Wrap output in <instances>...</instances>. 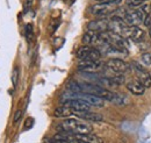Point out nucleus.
I'll return each mask as SVG.
<instances>
[{"mask_svg":"<svg viewBox=\"0 0 151 143\" xmlns=\"http://www.w3.org/2000/svg\"><path fill=\"white\" fill-rule=\"evenodd\" d=\"M59 131H69L73 134H90L92 133V127L78 119H68L62 125L58 126Z\"/></svg>","mask_w":151,"mask_h":143,"instance_id":"obj_1","label":"nucleus"},{"mask_svg":"<svg viewBox=\"0 0 151 143\" xmlns=\"http://www.w3.org/2000/svg\"><path fill=\"white\" fill-rule=\"evenodd\" d=\"M117 4H112V2H101V4H98V5H94L91 7V13L95 15V17H100V18H106L108 15H112L114 14L119 8L116 6Z\"/></svg>","mask_w":151,"mask_h":143,"instance_id":"obj_2","label":"nucleus"},{"mask_svg":"<svg viewBox=\"0 0 151 143\" xmlns=\"http://www.w3.org/2000/svg\"><path fill=\"white\" fill-rule=\"evenodd\" d=\"M105 65L112 71L117 73H127L132 70V65L120 58H111L105 63Z\"/></svg>","mask_w":151,"mask_h":143,"instance_id":"obj_3","label":"nucleus"},{"mask_svg":"<svg viewBox=\"0 0 151 143\" xmlns=\"http://www.w3.org/2000/svg\"><path fill=\"white\" fill-rule=\"evenodd\" d=\"M105 66L104 63H101L100 61H90V59H80L79 64H78V70L81 72H98L102 70Z\"/></svg>","mask_w":151,"mask_h":143,"instance_id":"obj_4","label":"nucleus"},{"mask_svg":"<svg viewBox=\"0 0 151 143\" xmlns=\"http://www.w3.org/2000/svg\"><path fill=\"white\" fill-rule=\"evenodd\" d=\"M144 17L145 15L142 9H132V11H126L123 20L128 26H138L143 22Z\"/></svg>","mask_w":151,"mask_h":143,"instance_id":"obj_5","label":"nucleus"},{"mask_svg":"<svg viewBox=\"0 0 151 143\" xmlns=\"http://www.w3.org/2000/svg\"><path fill=\"white\" fill-rule=\"evenodd\" d=\"M132 68H134V71L136 72V74H137L138 80L143 84V86L145 89L151 87V76L150 73L145 70V68L142 64L137 63V62H132Z\"/></svg>","mask_w":151,"mask_h":143,"instance_id":"obj_6","label":"nucleus"},{"mask_svg":"<svg viewBox=\"0 0 151 143\" xmlns=\"http://www.w3.org/2000/svg\"><path fill=\"white\" fill-rule=\"evenodd\" d=\"M63 105H66L73 109V112H80V110H90L92 105H90L87 101L80 99V98H71L62 101Z\"/></svg>","mask_w":151,"mask_h":143,"instance_id":"obj_7","label":"nucleus"},{"mask_svg":"<svg viewBox=\"0 0 151 143\" xmlns=\"http://www.w3.org/2000/svg\"><path fill=\"white\" fill-rule=\"evenodd\" d=\"M108 27H109V20H107V19L93 20V21L88 22V25H87V29L95 32V33L106 32V30H108Z\"/></svg>","mask_w":151,"mask_h":143,"instance_id":"obj_8","label":"nucleus"},{"mask_svg":"<svg viewBox=\"0 0 151 143\" xmlns=\"http://www.w3.org/2000/svg\"><path fill=\"white\" fill-rule=\"evenodd\" d=\"M73 115L83 119V120H88V121H102L104 116L101 114H98L91 110H80V112H73Z\"/></svg>","mask_w":151,"mask_h":143,"instance_id":"obj_9","label":"nucleus"},{"mask_svg":"<svg viewBox=\"0 0 151 143\" xmlns=\"http://www.w3.org/2000/svg\"><path fill=\"white\" fill-rule=\"evenodd\" d=\"M127 89L135 95H142L145 92V87L139 80H130L127 83Z\"/></svg>","mask_w":151,"mask_h":143,"instance_id":"obj_10","label":"nucleus"},{"mask_svg":"<svg viewBox=\"0 0 151 143\" xmlns=\"http://www.w3.org/2000/svg\"><path fill=\"white\" fill-rule=\"evenodd\" d=\"M144 36H145V33H144V30H143V29L138 28L137 26H132L130 35H129V37L132 38L134 42H136V43L142 42V41H143V38H144Z\"/></svg>","mask_w":151,"mask_h":143,"instance_id":"obj_11","label":"nucleus"},{"mask_svg":"<svg viewBox=\"0 0 151 143\" xmlns=\"http://www.w3.org/2000/svg\"><path fill=\"white\" fill-rule=\"evenodd\" d=\"M54 115L56 118H69V116L73 115V109L66 106V105H63V106H59L55 109Z\"/></svg>","mask_w":151,"mask_h":143,"instance_id":"obj_12","label":"nucleus"},{"mask_svg":"<svg viewBox=\"0 0 151 143\" xmlns=\"http://www.w3.org/2000/svg\"><path fill=\"white\" fill-rule=\"evenodd\" d=\"M96 36H98V33L95 32H92V30H88L86 32L84 36H83V43L90 46V44H94L95 40H96Z\"/></svg>","mask_w":151,"mask_h":143,"instance_id":"obj_13","label":"nucleus"},{"mask_svg":"<svg viewBox=\"0 0 151 143\" xmlns=\"http://www.w3.org/2000/svg\"><path fill=\"white\" fill-rule=\"evenodd\" d=\"M112 101H113L115 105H119V106H124V105H127V104L129 103V100H128V98H127L126 95H123V94H117V93H115L114 99Z\"/></svg>","mask_w":151,"mask_h":143,"instance_id":"obj_14","label":"nucleus"},{"mask_svg":"<svg viewBox=\"0 0 151 143\" xmlns=\"http://www.w3.org/2000/svg\"><path fill=\"white\" fill-rule=\"evenodd\" d=\"M90 51H91V47L87 46V44H85V46H83V47H80V48L78 49V51H77V57H78L79 59H85V58L87 57V55H88Z\"/></svg>","mask_w":151,"mask_h":143,"instance_id":"obj_15","label":"nucleus"},{"mask_svg":"<svg viewBox=\"0 0 151 143\" xmlns=\"http://www.w3.org/2000/svg\"><path fill=\"white\" fill-rule=\"evenodd\" d=\"M68 90L70 92H73V93H80L81 92V86H80V83L76 82V80H71L69 84H68Z\"/></svg>","mask_w":151,"mask_h":143,"instance_id":"obj_16","label":"nucleus"},{"mask_svg":"<svg viewBox=\"0 0 151 143\" xmlns=\"http://www.w3.org/2000/svg\"><path fill=\"white\" fill-rule=\"evenodd\" d=\"M141 61L143 62V65H151V53H144L141 56Z\"/></svg>","mask_w":151,"mask_h":143,"instance_id":"obj_17","label":"nucleus"},{"mask_svg":"<svg viewBox=\"0 0 151 143\" xmlns=\"http://www.w3.org/2000/svg\"><path fill=\"white\" fill-rule=\"evenodd\" d=\"M145 0H127V6L129 8H136L137 6L142 5Z\"/></svg>","mask_w":151,"mask_h":143,"instance_id":"obj_18","label":"nucleus"},{"mask_svg":"<svg viewBox=\"0 0 151 143\" xmlns=\"http://www.w3.org/2000/svg\"><path fill=\"white\" fill-rule=\"evenodd\" d=\"M26 37L28 41H32V38H33V25H30V23H28L26 26Z\"/></svg>","mask_w":151,"mask_h":143,"instance_id":"obj_19","label":"nucleus"},{"mask_svg":"<svg viewBox=\"0 0 151 143\" xmlns=\"http://www.w3.org/2000/svg\"><path fill=\"white\" fill-rule=\"evenodd\" d=\"M18 79H19V69L15 68V69L13 70V72H12V83H13L14 86H17Z\"/></svg>","mask_w":151,"mask_h":143,"instance_id":"obj_20","label":"nucleus"},{"mask_svg":"<svg viewBox=\"0 0 151 143\" xmlns=\"http://www.w3.org/2000/svg\"><path fill=\"white\" fill-rule=\"evenodd\" d=\"M143 22H144V26H145V27L150 28V27H151V12H150V13H148V14L144 17Z\"/></svg>","mask_w":151,"mask_h":143,"instance_id":"obj_21","label":"nucleus"},{"mask_svg":"<svg viewBox=\"0 0 151 143\" xmlns=\"http://www.w3.org/2000/svg\"><path fill=\"white\" fill-rule=\"evenodd\" d=\"M34 124V120H33V118H29V119H27V121H26V124H24V127H26V129H29Z\"/></svg>","mask_w":151,"mask_h":143,"instance_id":"obj_22","label":"nucleus"},{"mask_svg":"<svg viewBox=\"0 0 151 143\" xmlns=\"http://www.w3.org/2000/svg\"><path fill=\"white\" fill-rule=\"evenodd\" d=\"M21 115H22V112H21V110H17V113H15V115H14V124H17V122L19 121Z\"/></svg>","mask_w":151,"mask_h":143,"instance_id":"obj_23","label":"nucleus"},{"mask_svg":"<svg viewBox=\"0 0 151 143\" xmlns=\"http://www.w3.org/2000/svg\"><path fill=\"white\" fill-rule=\"evenodd\" d=\"M32 2H33V0H26V11L32 6Z\"/></svg>","mask_w":151,"mask_h":143,"instance_id":"obj_24","label":"nucleus"},{"mask_svg":"<svg viewBox=\"0 0 151 143\" xmlns=\"http://www.w3.org/2000/svg\"><path fill=\"white\" fill-rule=\"evenodd\" d=\"M106 1H108V2H112V4H119V2H121L122 0H106Z\"/></svg>","mask_w":151,"mask_h":143,"instance_id":"obj_25","label":"nucleus"},{"mask_svg":"<svg viewBox=\"0 0 151 143\" xmlns=\"http://www.w3.org/2000/svg\"><path fill=\"white\" fill-rule=\"evenodd\" d=\"M149 35H150V37H151V27L149 28Z\"/></svg>","mask_w":151,"mask_h":143,"instance_id":"obj_26","label":"nucleus"},{"mask_svg":"<svg viewBox=\"0 0 151 143\" xmlns=\"http://www.w3.org/2000/svg\"><path fill=\"white\" fill-rule=\"evenodd\" d=\"M95 1H99V2H102V1H106V0H95Z\"/></svg>","mask_w":151,"mask_h":143,"instance_id":"obj_27","label":"nucleus"},{"mask_svg":"<svg viewBox=\"0 0 151 143\" xmlns=\"http://www.w3.org/2000/svg\"><path fill=\"white\" fill-rule=\"evenodd\" d=\"M150 9H151V5H150Z\"/></svg>","mask_w":151,"mask_h":143,"instance_id":"obj_28","label":"nucleus"}]
</instances>
